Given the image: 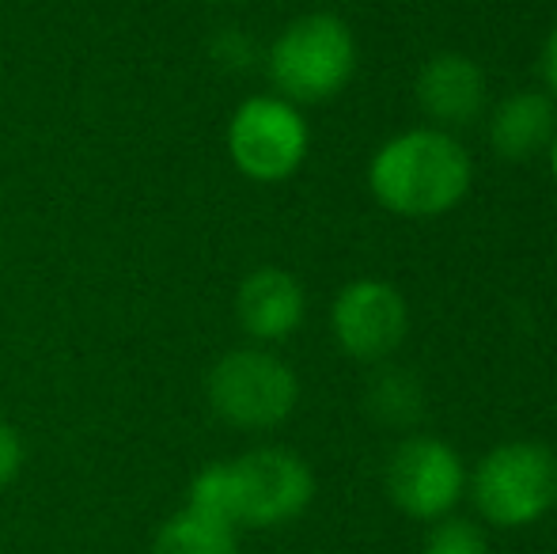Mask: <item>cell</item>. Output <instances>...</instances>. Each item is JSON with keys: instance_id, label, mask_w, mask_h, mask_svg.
Listing matches in <instances>:
<instances>
[{"instance_id": "52a82bcc", "label": "cell", "mask_w": 557, "mask_h": 554, "mask_svg": "<svg viewBox=\"0 0 557 554\" xmlns=\"http://www.w3.org/2000/svg\"><path fill=\"white\" fill-rule=\"evenodd\" d=\"M387 497L413 520H441L467 490V467L441 436H406L387 459Z\"/></svg>"}, {"instance_id": "277c9868", "label": "cell", "mask_w": 557, "mask_h": 554, "mask_svg": "<svg viewBox=\"0 0 557 554\" xmlns=\"http://www.w3.org/2000/svg\"><path fill=\"white\" fill-rule=\"evenodd\" d=\"M474 509L497 528H528L557 505V456L539 441H505L467 479Z\"/></svg>"}, {"instance_id": "4fadbf2b", "label": "cell", "mask_w": 557, "mask_h": 554, "mask_svg": "<svg viewBox=\"0 0 557 554\" xmlns=\"http://www.w3.org/2000/svg\"><path fill=\"white\" fill-rule=\"evenodd\" d=\"M364 410L375 426L387 429H410L425 415V387L413 372L406 369H383L368 380L364 387Z\"/></svg>"}, {"instance_id": "ba28073f", "label": "cell", "mask_w": 557, "mask_h": 554, "mask_svg": "<svg viewBox=\"0 0 557 554\" xmlns=\"http://www.w3.org/2000/svg\"><path fill=\"white\" fill-rule=\"evenodd\" d=\"M331 331L352 361H387L410 331L406 296L391 281L357 278L334 296Z\"/></svg>"}, {"instance_id": "9a60e30c", "label": "cell", "mask_w": 557, "mask_h": 554, "mask_svg": "<svg viewBox=\"0 0 557 554\" xmlns=\"http://www.w3.org/2000/svg\"><path fill=\"white\" fill-rule=\"evenodd\" d=\"M213 58L227 73H243V69L258 65V46H255V38L243 35V30H221V35L213 38Z\"/></svg>"}, {"instance_id": "2e32d148", "label": "cell", "mask_w": 557, "mask_h": 554, "mask_svg": "<svg viewBox=\"0 0 557 554\" xmlns=\"http://www.w3.org/2000/svg\"><path fill=\"white\" fill-rule=\"evenodd\" d=\"M23 464H27V444H23L20 429H15L12 421L0 418V490L20 479Z\"/></svg>"}, {"instance_id": "8fae6325", "label": "cell", "mask_w": 557, "mask_h": 554, "mask_svg": "<svg viewBox=\"0 0 557 554\" xmlns=\"http://www.w3.org/2000/svg\"><path fill=\"white\" fill-rule=\"evenodd\" d=\"M554 134L557 107L546 91H512L490 111V145L500 160H531L550 148Z\"/></svg>"}, {"instance_id": "3957f363", "label": "cell", "mask_w": 557, "mask_h": 554, "mask_svg": "<svg viewBox=\"0 0 557 554\" xmlns=\"http://www.w3.org/2000/svg\"><path fill=\"white\" fill-rule=\"evenodd\" d=\"M213 415L243 433H265L293 418L300 403V377L265 346H239L216 357L206 377Z\"/></svg>"}, {"instance_id": "5bb4252c", "label": "cell", "mask_w": 557, "mask_h": 554, "mask_svg": "<svg viewBox=\"0 0 557 554\" xmlns=\"http://www.w3.org/2000/svg\"><path fill=\"white\" fill-rule=\"evenodd\" d=\"M421 554H490L485 532L467 517H441L433 520L425 535V551Z\"/></svg>"}, {"instance_id": "d6986e66", "label": "cell", "mask_w": 557, "mask_h": 554, "mask_svg": "<svg viewBox=\"0 0 557 554\" xmlns=\"http://www.w3.org/2000/svg\"><path fill=\"white\" fill-rule=\"evenodd\" d=\"M216 4H247V0H216Z\"/></svg>"}, {"instance_id": "6da1fadb", "label": "cell", "mask_w": 557, "mask_h": 554, "mask_svg": "<svg viewBox=\"0 0 557 554\" xmlns=\"http://www.w3.org/2000/svg\"><path fill=\"white\" fill-rule=\"evenodd\" d=\"M474 183L470 152L436 126L383 140L368 163V190L387 213L433 221L459 206Z\"/></svg>"}, {"instance_id": "7a4b0ae2", "label": "cell", "mask_w": 557, "mask_h": 554, "mask_svg": "<svg viewBox=\"0 0 557 554\" xmlns=\"http://www.w3.org/2000/svg\"><path fill=\"white\" fill-rule=\"evenodd\" d=\"M265 73L288 103H326L342 96L357 73V38L334 12L296 15L265 50Z\"/></svg>"}, {"instance_id": "e0dca14e", "label": "cell", "mask_w": 557, "mask_h": 554, "mask_svg": "<svg viewBox=\"0 0 557 554\" xmlns=\"http://www.w3.org/2000/svg\"><path fill=\"white\" fill-rule=\"evenodd\" d=\"M543 76H546V84H550L554 96H557V23H554L550 38H546V46H543Z\"/></svg>"}, {"instance_id": "9c48e42d", "label": "cell", "mask_w": 557, "mask_h": 554, "mask_svg": "<svg viewBox=\"0 0 557 554\" xmlns=\"http://www.w3.org/2000/svg\"><path fill=\"white\" fill-rule=\"evenodd\" d=\"M418 107L436 130L451 134V130L474 126L485 114V99H490V81H485L482 65L459 50H441L418 69V84H413Z\"/></svg>"}, {"instance_id": "7c38bea8", "label": "cell", "mask_w": 557, "mask_h": 554, "mask_svg": "<svg viewBox=\"0 0 557 554\" xmlns=\"http://www.w3.org/2000/svg\"><path fill=\"white\" fill-rule=\"evenodd\" d=\"M148 554H239V532L183 505L156 528Z\"/></svg>"}, {"instance_id": "30bf717a", "label": "cell", "mask_w": 557, "mask_h": 554, "mask_svg": "<svg viewBox=\"0 0 557 554\" xmlns=\"http://www.w3.org/2000/svg\"><path fill=\"white\" fill-rule=\"evenodd\" d=\"M308 316V293L300 278L281 267H258L235 288V319L258 346L288 342L304 327Z\"/></svg>"}, {"instance_id": "5b68a950", "label": "cell", "mask_w": 557, "mask_h": 554, "mask_svg": "<svg viewBox=\"0 0 557 554\" xmlns=\"http://www.w3.org/2000/svg\"><path fill=\"white\" fill-rule=\"evenodd\" d=\"M308 152V119L300 107L281 96H247L227 119V156L250 183H285L304 168Z\"/></svg>"}, {"instance_id": "8992f818", "label": "cell", "mask_w": 557, "mask_h": 554, "mask_svg": "<svg viewBox=\"0 0 557 554\" xmlns=\"http://www.w3.org/2000/svg\"><path fill=\"white\" fill-rule=\"evenodd\" d=\"M232 471L235 528H281L308 513L315 497V471L293 448L262 444L227 459Z\"/></svg>"}, {"instance_id": "ac0fdd59", "label": "cell", "mask_w": 557, "mask_h": 554, "mask_svg": "<svg viewBox=\"0 0 557 554\" xmlns=\"http://www.w3.org/2000/svg\"><path fill=\"white\" fill-rule=\"evenodd\" d=\"M546 152H550V175H554V183H557V134H554V140H550V148H546Z\"/></svg>"}]
</instances>
